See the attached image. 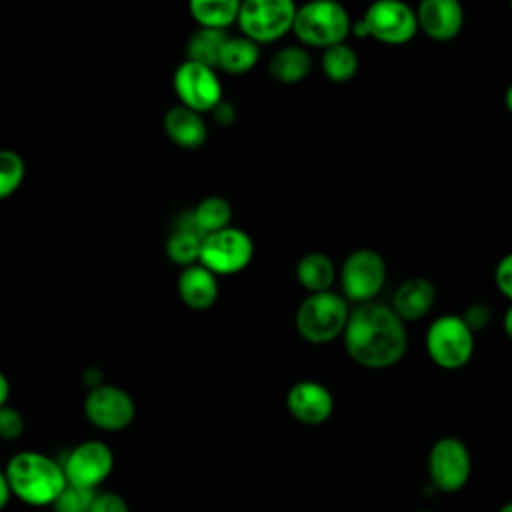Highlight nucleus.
<instances>
[{
	"instance_id": "obj_1",
	"label": "nucleus",
	"mask_w": 512,
	"mask_h": 512,
	"mask_svg": "<svg viewBox=\"0 0 512 512\" xmlns=\"http://www.w3.org/2000/svg\"><path fill=\"white\" fill-rule=\"evenodd\" d=\"M342 338L348 356L370 370L398 364L408 350L406 324L388 304L374 300L350 310Z\"/></svg>"
},
{
	"instance_id": "obj_2",
	"label": "nucleus",
	"mask_w": 512,
	"mask_h": 512,
	"mask_svg": "<svg viewBox=\"0 0 512 512\" xmlns=\"http://www.w3.org/2000/svg\"><path fill=\"white\" fill-rule=\"evenodd\" d=\"M4 472L12 496L34 508L52 506L68 486L62 462L38 450L12 454Z\"/></svg>"
},
{
	"instance_id": "obj_3",
	"label": "nucleus",
	"mask_w": 512,
	"mask_h": 512,
	"mask_svg": "<svg viewBox=\"0 0 512 512\" xmlns=\"http://www.w3.org/2000/svg\"><path fill=\"white\" fill-rule=\"evenodd\" d=\"M292 32L304 46L330 48L352 32L348 10L334 0H314L296 6Z\"/></svg>"
},
{
	"instance_id": "obj_4",
	"label": "nucleus",
	"mask_w": 512,
	"mask_h": 512,
	"mask_svg": "<svg viewBox=\"0 0 512 512\" xmlns=\"http://www.w3.org/2000/svg\"><path fill=\"white\" fill-rule=\"evenodd\" d=\"M348 316L350 308L346 300L340 294L326 290L308 294L300 302L294 324L302 340L310 344H326L342 336Z\"/></svg>"
},
{
	"instance_id": "obj_5",
	"label": "nucleus",
	"mask_w": 512,
	"mask_h": 512,
	"mask_svg": "<svg viewBox=\"0 0 512 512\" xmlns=\"http://www.w3.org/2000/svg\"><path fill=\"white\" fill-rule=\"evenodd\" d=\"M352 32L384 44H404L418 32L416 12L402 0H378L366 8L358 22H352Z\"/></svg>"
},
{
	"instance_id": "obj_6",
	"label": "nucleus",
	"mask_w": 512,
	"mask_h": 512,
	"mask_svg": "<svg viewBox=\"0 0 512 512\" xmlns=\"http://www.w3.org/2000/svg\"><path fill=\"white\" fill-rule=\"evenodd\" d=\"M426 352L444 370H458L474 354V332L456 314H442L426 330Z\"/></svg>"
},
{
	"instance_id": "obj_7",
	"label": "nucleus",
	"mask_w": 512,
	"mask_h": 512,
	"mask_svg": "<svg viewBox=\"0 0 512 512\" xmlns=\"http://www.w3.org/2000/svg\"><path fill=\"white\" fill-rule=\"evenodd\" d=\"M254 256V242L248 232L228 226L202 238L198 264L216 276L242 272Z\"/></svg>"
},
{
	"instance_id": "obj_8",
	"label": "nucleus",
	"mask_w": 512,
	"mask_h": 512,
	"mask_svg": "<svg viewBox=\"0 0 512 512\" xmlns=\"http://www.w3.org/2000/svg\"><path fill=\"white\" fill-rule=\"evenodd\" d=\"M294 14L296 4L292 0H246L240 2L236 22L248 40L260 44L290 32Z\"/></svg>"
},
{
	"instance_id": "obj_9",
	"label": "nucleus",
	"mask_w": 512,
	"mask_h": 512,
	"mask_svg": "<svg viewBox=\"0 0 512 512\" xmlns=\"http://www.w3.org/2000/svg\"><path fill=\"white\" fill-rule=\"evenodd\" d=\"M338 274L344 296L356 304H366L384 288L386 262L372 248H356L344 258Z\"/></svg>"
},
{
	"instance_id": "obj_10",
	"label": "nucleus",
	"mask_w": 512,
	"mask_h": 512,
	"mask_svg": "<svg viewBox=\"0 0 512 512\" xmlns=\"http://www.w3.org/2000/svg\"><path fill=\"white\" fill-rule=\"evenodd\" d=\"M472 472L468 446L456 436L438 438L428 452L430 484L438 492H458L466 486Z\"/></svg>"
},
{
	"instance_id": "obj_11",
	"label": "nucleus",
	"mask_w": 512,
	"mask_h": 512,
	"mask_svg": "<svg viewBox=\"0 0 512 512\" xmlns=\"http://www.w3.org/2000/svg\"><path fill=\"white\" fill-rule=\"evenodd\" d=\"M62 468L70 486L96 492L114 470V452L102 440H84L66 454Z\"/></svg>"
},
{
	"instance_id": "obj_12",
	"label": "nucleus",
	"mask_w": 512,
	"mask_h": 512,
	"mask_svg": "<svg viewBox=\"0 0 512 512\" xmlns=\"http://www.w3.org/2000/svg\"><path fill=\"white\" fill-rule=\"evenodd\" d=\"M84 416L98 430L120 432L134 422L136 404L124 388L96 384L84 398Z\"/></svg>"
},
{
	"instance_id": "obj_13",
	"label": "nucleus",
	"mask_w": 512,
	"mask_h": 512,
	"mask_svg": "<svg viewBox=\"0 0 512 512\" xmlns=\"http://www.w3.org/2000/svg\"><path fill=\"white\" fill-rule=\"evenodd\" d=\"M172 84L180 104L198 114L212 112L222 102V84L210 66L184 60L174 70Z\"/></svg>"
},
{
	"instance_id": "obj_14",
	"label": "nucleus",
	"mask_w": 512,
	"mask_h": 512,
	"mask_svg": "<svg viewBox=\"0 0 512 512\" xmlns=\"http://www.w3.org/2000/svg\"><path fill=\"white\" fill-rule=\"evenodd\" d=\"M286 408L294 420L306 426H318L332 416L334 396L316 380H298L286 394Z\"/></svg>"
},
{
	"instance_id": "obj_15",
	"label": "nucleus",
	"mask_w": 512,
	"mask_h": 512,
	"mask_svg": "<svg viewBox=\"0 0 512 512\" xmlns=\"http://www.w3.org/2000/svg\"><path fill=\"white\" fill-rule=\"evenodd\" d=\"M414 12L418 30L438 42L456 38L464 24V8L458 0H424Z\"/></svg>"
},
{
	"instance_id": "obj_16",
	"label": "nucleus",
	"mask_w": 512,
	"mask_h": 512,
	"mask_svg": "<svg viewBox=\"0 0 512 512\" xmlns=\"http://www.w3.org/2000/svg\"><path fill=\"white\" fill-rule=\"evenodd\" d=\"M436 302V288L422 276L400 282L392 294V310L406 324L424 318Z\"/></svg>"
},
{
	"instance_id": "obj_17",
	"label": "nucleus",
	"mask_w": 512,
	"mask_h": 512,
	"mask_svg": "<svg viewBox=\"0 0 512 512\" xmlns=\"http://www.w3.org/2000/svg\"><path fill=\"white\" fill-rule=\"evenodd\" d=\"M176 288L180 300L192 310H208L218 300V276L202 264L182 268Z\"/></svg>"
},
{
	"instance_id": "obj_18",
	"label": "nucleus",
	"mask_w": 512,
	"mask_h": 512,
	"mask_svg": "<svg viewBox=\"0 0 512 512\" xmlns=\"http://www.w3.org/2000/svg\"><path fill=\"white\" fill-rule=\"evenodd\" d=\"M162 122H164L166 136L180 148L196 150L208 138V126H206L202 114H198L182 104L168 108Z\"/></svg>"
},
{
	"instance_id": "obj_19",
	"label": "nucleus",
	"mask_w": 512,
	"mask_h": 512,
	"mask_svg": "<svg viewBox=\"0 0 512 512\" xmlns=\"http://www.w3.org/2000/svg\"><path fill=\"white\" fill-rule=\"evenodd\" d=\"M312 70V56L304 46H284L268 62V74L278 84H298Z\"/></svg>"
},
{
	"instance_id": "obj_20",
	"label": "nucleus",
	"mask_w": 512,
	"mask_h": 512,
	"mask_svg": "<svg viewBox=\"0 0 512 512\" xmlns=\"http://www.w3.org/2000/svg\"><path fill=\"white\" fill-rule=\"evenodd\" d=\"M202 234L198 232L194 220H192V214L186 212L180 216L174 232L168 236V242H166V256L186 268V266H192V264H198V258H200V244H202Z\"/></svg>"
},
{
	"instance_id": "obj_21",
	"label": "nucleus",
	"mask_w": 512,
	"mask_h": 512,
	"mask_svg": "<svg viewBox=\"0 0 512 512\" xmlns=\"http://www.w3.org/2000/svg\"><path fill=\"white\" fill-rule=\"evenodd\" d=\"M296 280L308 294L330 290L336 278V266L324 252H306L296 262Z\"/></svg>"
},
{
	"instance_id": "obj_22",
	"label": "nucleus",
	"mask_w": 512,
	"mask_h": 512,
	"mask_svg": "<svg viewBox=\"0 0 512 512\" xmlns=\"http://www.w3.org/2000/svg\"><path fill=\"white\" fill-rule=\"evenodd\" d=\"M260 60V48L256 42L248 40L246 36H228L224 42L216 68L228 74H244L252 70Z\"/></svg>"
},
{
	"instance_id": "obj_23",
	"label": "nucleus",
	"mask_w": 512,
	"mask_h": 512,
	"mask_svg": "<svg viewBox=\"0 0 512 512\" xmlns=\"http://www.w3.org/2000/svg\"><path fill=\"white\" fill-rule=\"evenodd\" d=\"M188 10L196 20L198 28L226 30L230 24L236 22L240 2L238 0H192L188 4Z\"/></svg>"
},
{
	"instance_id": "obj_24",
	"label": "nucleus",
	"mask_w": 512,
	"mask_h": 512,
	"mask_svg": "<svg viewBox=\"0 0 512 512\" xmlns=\"http://www.w3.org/2000/svg\"><path fill=\"white\" fill-rule=\"evenodd\" d=\"M192 220L202 236L232 226V204L222 196H206L190 212Z\"/></svg>"
},
{
	"instance_id": "obj_25",
	"label": "nucleus",
	"mask_w": 512,
	"mask_h": 512,
	"mask_svg": "<svg viewBox=\"0 0 512 512\" xmlns=\"http://www.w3.org/2000/svg\"><path fill=\"white\" fill-rule=\"evenodd\" d=\"M226 40H228L226 30L198 28L192 32V36L186 42V60L216 68L220 50Z\"/></svg>"
},
{
	"instance_id": "obj_26",
	"label": "nucleus",
	"mask_w": 512,
	"mask_h": 512,
	"mask_svg": "<svg viewBox=\"0 0 512 512\" xmlns=\"http://www.w3.org/2000/svg\"><path fill=\"white\" fill-rule=\"evenodd\" d=\"M320 66L328 80L336 84H344L352 80L358 72V54L354 52L352 46H348L346 42H340L330 48H324Z\"/></svg>"
},
{
	"instance_id": "obj_27",
	"label": "nucleus",
	"mask_w": 512,
	"mask_h": 512,
	"mask_svg": "<svg viewBox=\"0 0 512 512\" xmlns=\"http://www.w3.org/2000/svg\"><path fill=\"white\" fill-rule=\"evenodd\" d=\"M26 164L14 150H0V200L12 196L24 182Z\"/></svg>"
},
{
	"instance_id": "obj_28",
	"label": "nucleus",
	"mask_w": 512,
	"mask_h": 512,
	"mask_svg": "<svg viewBox=\"0 0 512 512\" xmlns=\"http://www.w3.org/2000/svg\"><path fill=\"white\" fill-rule=\"evenodd\" d=\"M94 496V490H84L68 484L58 496V500L52 504V508L54 512H88Z\"/></svg>"
},
{
	"instance_id": "obj_29",
	"label": "nucleus",
	"mask_w": 512,
	"mask_h": 512,
	"mask_svg": "<svg viewBox=\"0 0 512 512\" xmlns=\"http://www.w3.org/2000/svg\"><path fill=\"white\" fill-rule=\"evenodd\" d=\"M24 432V418L22 414L12 408V406H2L0 408V440L12 442L18 440Z\"/></svg>"
},
{
	"instance_id": "obj_30",
	"label": "nucleus",
	"mask_w": 512,
	"mask_h": 512,
	"mask_svg": "<svg viewBox=\"0 0 512 512\" xmlns=\"http://www.w3.org/2000/svg\"><path fill=\"white\" fill-rule=\"evenodd\" d=\"M88 512H130L124 496L116 492H96Z\"/></svg>"
},
{
	"instance_id": "obj_31",
	"label": "nucleus",
	"mask_w": 512,
	"mask_h": 512,
	"mask_svg": "<svg viewBox=\"0 0 512 512\" xmlns=\"http://www.w3.org/2000/svg\"><path fill=\"white\" fill-rule=\"evenodd\" d=\"M494 282L510 302H512V252L502 256L496 270H494Z\"/></svg>"
},
{
	"instance_id": "obj_32",
	"label": "nucleus",
	"mask_w": 512,
	"mask_h": 512,
	"mask_svg": "<svg viewBox=\"0 0 512 512\" xmlns=\"http://www.w3.org/2000/svg\"><path fill=\"white\" fill-rule=\"evenodd\" d=\"M462 320L468 324V328H470L472 332H474V330H480V328H484V326L490 322V310H488L484 304H472V306L464 312Z\"/></svg>"
},
{
	"instance_id": "obj_33",
	"label": "nucleus",
	"mask_w": 512,
	"mask_h": 512,
	"mask_svg": "<svg viewBox=\"0 0 512 512\" xmlns=\"http://www.w3.org/2000/svg\"><path fill=\"white\" fill-rule=\"evenodd\" d=\"M212 114H214V120L218 122V124H230V122H234V118H236V112H234V106L232 104H228V102H220L214 110H212Z\"/></svg>"
},
{
	"instance_id": "obj_34",
	"label": "nucleus",
	"mask_w": 512,
	"mask_h": 512,
	"mask_svg": "<svg viewBox=\"0 0 512 512\" xmlns=\"http://www.w3.org/2000/svg\"><path fill=\"white\" fill-rule=\"evenodd\" d=\"M10 498H12L10 484H8V478H6L4 468H0V510L6 508V504L10 502Z\"/></svg>"
},
{
	"instance_id": "obj_35",
	"label": "nucleus",
	"mask_w": 512,
	"mask_h": 512,
	"mask_svg": "<svg viewBox=\"0 0 512 512\" xmlns=\"http://www.w3.org/2000/svg\"><path fill=\"white\" fill-rule=\"evenodd\" d=\"M8 398H10V382L4 376V372H0V408L8 404Z\"/></svg>"
},
{
	"instance_id": "obj_36",
	"label": "nucleus",
	"mask_w": 512,
	"mask_h": 512,
	"mask_svg": "<svg viewBox=\"0 0 512 512\" xmlns=\"http://www.w3.org/2000/svg\"><path fill=\"white\" fill-rule=\"evenodd\" d=\"M502 328L506 332V336L512 340V304L508 306L506 314H504V320H502Z\"/></svg>"
},
{
	"instance_id": "obj_37",
	"label": "nucleus",
	"mask_w": 512,
	"mask_h": 512,
	"mask_svg": "<svg viewBox=\"0 0 512 512\" xmlns=\"http://www.w3.org/2000/svg\"><path fill=\"white\" fill-rule=\"evenodd\" d=\"M504 104H506L508 112L512 114V84L506 88V94H504Z\"/></svg>"
},
{
	"instance_id": "obj_38",
	"label": "nucleus",
	"mask_w": 512,
	"mask_h": 512,
	"mask_svg": "<svg viewBox=\"0 0 512 512\" xmlns=\"http://www.w3.org/2000/svg\"><path fill=\"white\" fill-rule=\"evenodd\" d=\"M498 512H512V502H506Z\"/></svg>"
},
{
	"instance_id": "obj_39",
	"label": "nucleus",
	"mask_w": 512,
	"mask_h": 512,
	"mask_svg": "<svg viewBox=\"0 0 512 512\" xmlns=\"http://www.w3.org/2000/svg\"><path fill=\"white\" fill-rule=\"evenodd\" d=\"M418 512H434V510H418Z\"/></svg>"
},
{
	"instance_id": "obj_40",
	"label": "nucleus",
	"mask_w": 512,
	"mask_h": 512,
	"mask_svg": "<svg viewBox=\"0 0 512 512\" xmlns=\"http://www.w3.org/2000/svg\"><path fill=\"white\" fill-rule=\"evenodd\" d=\"M510 8H512V4H510Z\"/></svg>"
}]
</instances>
